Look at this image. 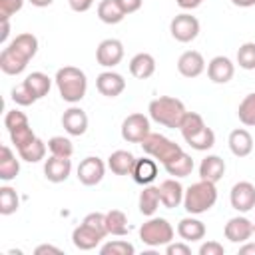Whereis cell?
Wrapping results in <instances>:
<instances>
[{
    "mask_svg": "<svg viewBox=\"0 0 255 255\" xmlns=\"http://www.w3.org/2000/svg\"><path fill=\"white\" fill-rule=\"evenodd\" d=\"M56 86H58V92L62 96L64 102L68 104H78L84 96H86V90H88V78L86 74L76 68V66H64L56 72V78H54Z\"/></svg>",
    "mask_w": 255,
    "mask_h": 255,
    "instance_id": "cell-1",
    "label": "cell"
},
{
    "mask_svg": "<svg viewBox=\"0 0 255 255\" xmlns=\"http://www.w3.org/2000/svg\"><path fill=\"white\" fill-rule=\"evenodd\" d=\"M225 247L219 241H205L199 247V255H223Z\"/></svg>",
    "mask_w": 255,
    "mask_h": 255,
    "instance_id": "cell-46",
    "label": "cell"
},
{
    "mask_svg": "<svg viewBox=\"0 0 255 255\" xmlns=\"http://www.w3.org/2000/svg\"><path fill=\"white\" fill-rule=\"evenodd\" d=\"M225 175V161L219 155H207L199 163V177L211 183H217Z\"/></svg>",
    "mask_w": 255,
    "mask_h": 255,
    "instance_id": "cell-24",
    "label": "cell"
},
{
    "mask_svg": "<svg viewBox=\"0 0 255 255\" xmlns=\"http://www.w3.org/2000/svg\"><path fill=\"white\" fill-rule=\"evenodd\" d=\"M165 253L167 255H191V247L187 245V241L183 243H167L165 245Z\"/></svg>",
    "mask_w": 255,
    "mask_h": 255,
    "instance_id": "cell-47",
    "label": "cell"
},
{
    "mask_svg": "<svg viewBox=\"0 0 255 255\" xmlns=\"http://www.w3.org/2000/svg\"><path fill=\"white\" fill-rule=\"evenodd\" d=\"M217 201V187L211 181L199 179L197 183H191L183 193V209L189 215H201L209 211Z\"/></svg>",
    "mask_w": 255,
    "mask_h": 255,
    "instance_id": "cell-3",
    "label": "cell"
},
{
    "mask_svg": "<svg viewBox=\"0 0 255 255\" xmlns=\"http://www.w3.org/2000/svg\"><path fill=\"white\" fill-rule=\"evenodd\" d=\"M62 128L70 135H84L88 129V116L82 108L72 106L62 114Z\"/></svg>",
    "mask_w": 255,
    "mask_h": 255,
    "instance_id": "cell-17",
    "label": "cell"
},
{
    "mask_svg": "<svg viewBox=\"0 0 255 255\" xmlns=\"http://www.w3.org/2000/svg\"><path fill=\"white\" fill-rule=\"evenodd\" d=\"M24 0H0V20H10L12 14L20 12Z\"/></svg>",
    "mask_w": 255,
    "mask_h": 255,
    "instance_id": "cell-45",
    "label": "cell"
},
{
    "mask_svg": "<svg viewBox=\"0 0 255 255\" xmlns=\"http://www.w3.org/2000/svg\"><path fill=\"white\" fill-rule=\"evenodd\" d=\"M24 84H26V88L30 90V94L36 100L46 98L48 92H50V88H52V80L44 72H32V74H28L26 80H24Z\"/></svg>",
    "mask_w": 255,
    "mask_h": 255,
    "instance_id": "cell-28",
    "label": "cell"
},
{
    "mask_svg": "<svg viewBox=\"0 0 255 255\" xmlns=\"http://www.w3.org/2000/svg\"><path fill=\"white\" fill-rule=\"evenodd\" d=\"M231 207L239 213H247L255 207V185L251 181H237L229 193Z\"/></svg>",
    "mask_w": 255,
    "mask_h": 255,
    "instance_id": "cell-10",
    "label": "cell"
},
{
    "mask_svg": "<svg viewBox=\"0 0 255 255\" xmlns=\"http://www.w3.org/2000/svg\"><path fill=\"white\" fill-rule=\"evenodd\" d=\"M100 253L102 255H133L135 253V247L124 239H114V241H108L100 247Z\"/></svg>",
    "mask_w": 255,
    "mask_h": 255,
    "instance_id": "cell-40",
    "label": "cell"
},
{
    "mask_svg": "<svg viewBox=\"0 0 255 255\" xmlns=\"http://www.w3.org/2000/svg\"><path fill=\"white\" fill-rule=\"evenodd\" d=\"M163 167H165V171H167L169 175H173V177H187V175H191V171H193V157L183 151V153H179L173 161L165 163Z\"/></svg>",
    "mask_w": 255,
    "mask_h": 255,
    "instance_id": "cell-32",
    "label": "cell"
},
{
    "mask_svg": "<svg viewBox=\"0 0 255 255\" xmlns=\"http://www.w3.org/2000/svg\"><path fill=\"white\" fill-rule=\"evenodd\" d=\"M76 175H78V181L88 185V187L98 185L106 175V163L98 155H88L86 159L80 161V165L76 169Z\"/></svg>",
    "mask_w": 255,
    "mask_h": 255,
    "instance_id": "cell-8",
    "label": "cell"
},
{
    "mask_svg": "<svg viewBox=\"0 0 255 255\" xmlns=\"http://www.w3.org/2000/svg\"><path fill=\"white\" fill-rule=\"evenodd\" d=\"M177 235L187 241V243H193V241H201L205 237V223L199 221L197 217H183L179 223H177Z\"/></svg>",
    "mask_w": 255,
    "mask_h": 255,
    "instance_id": "cell-25",
    "label": "cell"
},
{
    "mask_svg": "<svg viewBox=\"0 0 255 255\" xmlns=\"http://www.w3.org/2000/svg\"><path fill=\"white\" fill-rule=\"evenodd\" d=\"M157 177V161L149 157H139L135 159V165L131 169V179L139 185H149Z\"/></svg>",
    "mask_w": 255,
    "mask_h": 255,
    "instance_id": "cell-22",
    "label": "cell"
},
{
    "mask_svg": "<svg viewBox=\"0 0 255 255\" xmlns=\"http://www.w3.org/2000/svg\"><path fill=\"white\" fill-rule=\"evenodd\" d=\"M48 149L52 155H58V157H72L74 153V145L70 141V137H64V135H54L48 139Z\"/></svg>",
    "mask_w": 255,
    "mask_h": 255,
    "instance_id": "cell-38",
    "label": "cell"
},
{
    "mask_svg": "<svg viewBox=\"0 0 255 255\" xmlns=\"http://www.w3.org/2000/svg\"><path fill=\"white\" fill-rule=\"evenodd\" d=\"M239 255H255V243L245 241V243L239 247Z\"/></svg>",
    "mask_w": 255,
    "mask_h": 255,
    "instance_id": "cell-52",
    "label": "cell"
},
{
    "mask_svg": "<svg viewBox=\"0 0 255 255\" xmlns=\"http://www.w3.org/2000/svg\"><path fill=\"white\" fill-rule=\"evenodd\" d=\"M98 18L104 24H120L126 18V14L120 8L118 0H102L98 4Z\"/></svg>",
    "mask_w": 255,
    "mask_h": 255,
    "instance_id": "cell-31",
    "label": "cell"
},
{
    "mask_svg": "<svg viewBox=\"0 0 255 255\" xmlns=\"http://www.w3.org/2000/svg\"><path fill=\"white\" fill-rule=\"evenodd\" d=\"M94 2H96V0H68L70 8H72L74 12H88Z\"/></svg>",
    "mask_w": 255,
    "mask_h": 255,
    "instance_id": "cell-49",
    "label": "cell"
},
{
    "mask_svg": "<svg viewBox=\"0 0 255 255\" xmlns=\"http://www.w3.org/2000/svg\"><path fill=\"white\" fill-rule=\"evenodd\" d=\"M96 60L104 68H114L124 60V44L118 38H106L96 48Z\"/></svg>",
    "mask_w": 255,
    "mask_h": 255,
    "instance_id": "cell-9",
    "label": "cell"
},
{
    "mask_svg": "<svg viewBox=\"0 0 255 255\" xmlns=\"http://www.w3.org/2000/svg\"><path fill=\"white\" fill-rule=\"evenodd\" d=\"M185 141L189 143V147H193V149H197V151H207V149H211V147L215 145V131L205 126L199 133L187 137Z\"/></svg>",
    "mask_w": 255,
    "mask_h": 255,
    "instance_id": "cell-35",
    "label": "cell"
},
{
    "mask_svg": "<svg viewBox=\"0 0 255 255\" xmlns=\"http://www.w3.org/2000/svg\"><path fill=\"white\" fill-rule=\"evenodd\" d=\"M169 32L177 42L187 44V42L195 40L199 34V20L187 12H181V14L173 16V20L169 22Z\"/></svg>",
    "mask_w": 255,
    "mask_h": 255,
    "instance_id": "cell-6",
    "label": "cell"
},
{
    "mask_svg": "<svg viewBox=\"0 0 255 255\" xmlns=\"http://www.w3.org/2000/svg\"><path fill=\"white\" fill-rule=\"evenodd\" d=\"M203 70H205V60H203L201 52H197V50H187L177 60V72L183 78H189V80L197 78L203 74Z\"/></svg>",
    "mask_w": 255,
    "mask_h": 255,
    "instance_id": "cell-12",
    "label": "cell"
},
{
    "mask_svg": "<svg viewBox=\"0 0 255 255\" xmlns=\"http://www.w3.org/2000/svg\"><path fill=\"white\" fill-rule=\"evenodd\" d=\"M32 6H36V8H46V6H50L54 0H28Z\"/></svg>",
    "mask_w": 255,
    "mask_h": 255,
    "instance_id": "cell-55",
    "label": "cell"
},
{
    "mask_svg": "<svg viewBox=\"0 0 255 255\" xmlns=\"http://www.w3.org/2000/svg\"><path fill=\"white\" fill-rule=\"evenodd\" d=\"M72 173V159L70 157H58V155H50L44 163V175L48 181L52 183H62L70 177Z\"/></svg>",
    "mask_w": 255,
    "mask_h": 255,
    "instance_id": "cell-14",
    "label": "cell"
},
{
    "mask_svg": "<svg viewBox=\"0 0 255 255\" xmlns=\"http://www.w3.org/2000/svg\"><path fill=\"white\" fill-rule=\"evenodd\" d=\"M30 60H26L22 54L14 52L10 46H6L2 52H0V70L8 76H18L26 70Z\"/></svg>",
    "mask_w": 255,
    "mask_h": 255,
    "instance_id": "cell-19",
    "label": "cell"
},
{
    "mask_svg": "<svg viewBox=\"0 0 255 255\" xmlns=\"http://www.w3.org/2000/svg\"><path fill=\"white\" fill-rule=\"evenodd\" d=\"M161 199H159V187L157 185H143L141 193H139V199H137V207H139V213L145 215V217H151L157 207H159Z\"/></svg>",
    "mask_w": 255,
    "mask_h": 255,
    "instance_id": "cell-26",
    "label": "cell"
},
{
    "mask_svg": "<svg viewBox=\"0 0 255 255\" xmlns=\"http://www.w3.org/2000/svg\"><path fill=\"white\" fill-rule=\"evenodd\" d=\"M82 223H86L88 227L96 229V231H98V233H102L104 237L108 235V229H106V213H100V211L88 213V215L84 217V221H82Z\"/></svg>",
    "mask_w": 255,
    "mask_h": 255,
    "instance_id": "cell-44",
    "label": "cell"
},
{
    "mask_svg": "<svg viewBox=\"0 0 255 255\" xmlns=\"http://www.w3.org/2000/svg\"><path fill=\"white\" fill-rule=\"evenodd\" d=\"M237 118L243 126H255V92L253 94H247L241 102H239V108H237Z\"/></svg>",
    "mask_w": 255,
    "mask_h": 255,
    "instance_id": "cell-37",
    "label": "cell"
},
{
    "mask_svg": "<svg viewBox=\"0 0 255 255\" xmlns=\"http://www.w3.org/2000/svg\"><path fill=\"white\" fill-rule=\"evenodd\" d=\"M20 173V159L12 153L8 145L0 147V179L2 181H12Z\"/></svg>",
    "mask_w": 255,
    "mask_h": 255,
    "instance_id": "cell-27",
    "label": "cell"
},
{
    "mask_svg": "<svg viewBox=\"0 0 255 255\" xmlns=\"http://www.w3.org/2000/svg\"><path fill=\"white\" fill-rule=\"evenodd\" d=\"M203 128H205V122H203V118L197 112H185V116H183V120H181L177 129L181 131L183 139H187V137L199 133Z\"/></svg>",
    "mask_w": 255,
    "mask_h": 255,
    "instance_id": "cell-33",
    "label": "cell"
},
{
    "mask_svg": "<svg viewBox=\"0 0 255 255\" xmlns=\"http://www.w3.org/2000/svg\"><path fill=\"white\" fill-rule=\"evenodd\" d=\"M135 155L128 149H116L108 157V167L116 175H131V169L135 165Z\"/></svg>",
    "mask_w": 255,
    "mask_h": 255,
    "instance_id": "cell-21",
    "label": "cell"
},
{
    "mask_svg": "<svg viewBox=\"0 0 255 255\" xmlns=\"http://www.w3.org/2000/svg\"><path fill=\"white\" fill-rule=\"evenodd\" d=\"M223 233H225V239H229L231 243H245V241H249L251 235H253V221L247 219L245 215L231 217V219L225 223Z\"/></svg>",
    "mask_w": 255,
    "mask_h": 255,
    "instance_id": "cell-11",
    "label": "cell"
},
{
    "mask_svg": "<svg viewBox=\"0 0 255 255\" xmlns=\"http://www.w3.org/2000/svg\"><path fill=\"white\" fill-rule=\"evenodd\" d=\"M106 229H108V235H116V237L128 235L129 231L128 215L122 209H110L106 213Z\"/></svg>",
    "mask_w": 255,
    "mask_h": 255,
    "instance_id": "cell-30",
    "label": "cell"
},
{
    "mask_svg": "<svg viewBox=\"0 0 255 255\" xmlns=\"http://www.w3.org/2000/svg\"><path fill=\"white\" fill-rule=\"evenodd\" d=\"M139 145H141V149H143L147 155H151V157H153L155 161H159L161 165L173 161L179 153H183V149H181L179 143L171 141L169 137H165V135H161V133H153V131H149L147 137H145Z\"/></svg>",
    "mask_w": 255,
    "mask_h": 255,
    "instance_id": "cell-4",
    "label": "cell"
},
{
    "mask_svg": "<svg viewBox=\"0 0 255 255\" xmlns=\"http://www.w3.org/2000/svg\"><path fill=\"white\" fill-rule=\"evenodd\" d=\"M10 36V22L8 20H2V34H0V42H6Z\"/></svg>",
    "mask_w": 255,
    "mask_h": 255,
    "instance_id": "cell-53",
    "label": "cell"
},
{
    "mask_svg": "<svg viewBox=\"0 0 255 255\" xmlns=\"http://www.w3.org/2000/svg\"><path fill=\"white\" fill-rule=\"evenodd\" d=\"M253 235H255V221H253Z\"/></svg>",
    "mask_w": 255,
    "mask_h": 255,
    "instance_id": "cell-56",
    "label": "cell"
},
{
    "mask_svg": "<svg viewBox=\"0 0 255 255\" xmlns=\"http://www.w3.org/2000/svg\"><path fill=\"white\" fill-rule=\"evenodd\" d=\"M175 4H177L179 8H183V10H193V8L201 6L203 0H175Z\"/></svg>",
    "mask_w": 255,
    "mask_h": 255,
    "instance_id": "cell-50",
    "label": "cell"
},
{
    "mask_svg": "<svg viewBox=\"0 0 255 255\" xmlns=\"http://www.w3.org/2000/svg\"><path fill=\"white\" fill-rule=\"evenodd\" d=\"M235 74V64L227 56H215L207 64V78L213 84H227Z\"/></svg>",
    "mask_w": 255,
    "mask_h": 255,
    "instance_id": "cell-13",
    "label": "cell"
},
{
    "mask_svg": "<svg viewBox=\"0 0 255 255\" xmlns=\"http://www.w3.org/2000/svg\"><path fill=\"white\" fill-rule=\"evenodd\" d=\"M96 88L106 98H118L126 90V80L118 72H112V70L110 72H102L96 78Z\"/></svg>",
    "mask_w": 255,
    "mask_h": 255,
    "instance_id": "cell-16",
    "label": "cell"
},
{
    "mask_svg": "<svg viewBox=\"0 0 255 255\" xmlns=\"http://www.w3.org/2000/svg\"><path fill=\"white\" fill-rule=\"evenodd\" d=\"M18 205H20V199H18L16 189H12L10 185H2L0 187V213L12 215V213H16Z\"/></svg>",
    "mask_w": 255,
    "mask_h": 255,
    "instance_id": "cell-36",
    "label": "cell"
},
{
    "mask_svg": "<svg viewBox=\"0 0 255 255\" xmlns=\"http://www.w3.org/2000/svg\"><path fill=\"white\" fill-rule=\"evenodd\" d=\"M147 112H149V118L155 124H161L165 128L177 129L187 110H185L181 100H177L173 96H159V98L149 102Z\"/></svg>",
    "mask_w": 255,
    "mask_h": 255,
    "instance_id": "cell-2",
    "label": "cell"
},
{
    "mask_svg": "<svg viewBox=\"0 0 255 255\" xmlns=\"http://www.w3.org/2000/svg\"><path fill=\"white\" fill-rule=\"evenodd\" d=\"M149 131V118L143 114H129L122 122V137L128 143H141Z\"/></svg>",
    "mask_w": 255,
    "mask_h": 255,
    "instance_id": "cell-7",
    "label": "cell"
},
{
    "mask_svg": "<svg viewBox=\"0 0 255 255\" xmlns=\"http://www.w3.org/2000/svg\"><path fill=\"white\" fill-rule=\"evenodd\" d=\"M118 4H120V8L124 10V14L128 16V14H133V12H137V10L141 8L143 0H118Z\"/></svg>",
    "mask_w": 255,
    "mask_h": 255,
    "instance_id": "cell-48",
    "label": "cell"
},
{
    "mask_svg": "<svg viewBox=\"0 0 255 255\" xmlns=\"http://www.w3.org/2000/svg\"><path fill=\"white\" fill-rule=\"evenodd\" d=\"M46 149H48V143H44L40 137H36L32 143H28L26 147L18 149V155H20V159H24L28 163H38V161L44 159Z\"/></svg>",
    "mask_w": 255,
    "mask_h": 255,
    "instance_id": "cell-34",
    "label": "cell"
},
{
    "mask_svg": "<svg viewBox=\"0 0 255 255\" xmlns=\"http://www.w3.org/2000/svg\"><path fill=\"white\" fill-rule=\"evenodd\" d=\"M102 239H104V235L98 233L96 229L88 227L86 223H80V225L74 227V231H72V243H74V247L80 249V251L96 249Z\"/></svg>",
    "mask_w": 255,
    "mask_h": 255,
    "instance_id": "cell-18",
    "label": "cell"
},
{
    "mask_svg": "<svg viewBox=\"0 0 255 255\" xmlns=\"http://www.w3.org/2000/svg\"><path fill=\"white\" fill-rule=\"evenodd\" d=\"M229 149L235 157H247L253 151V137L245 128H237L229 133Z\"/></svg>",
    "mask_w": 255,
    "mask_h": 255,
    "instance_id": "cell-20",
    "label": "cell"
},
{
    "mask_svg": "<svg viewBox=\"0 0 255 255\" xmlns=\"http://www.w3.org/2000/svg\"><path fill=\"white\" fill-rule=\"evenodd\" d=\"M8 46L14 52L22 54L26 60H32L36 56V52H38V38L34 34H30V32H24V34H18Z\"/></svg>",
    "mask_w": 255,
    "mask_h": 255,
    "instance_id": "cell-29",
    "label": "cell"
},
{
    "mask_svg": "<svg viewBox=\"0 0 255 255\" xmlns=\"http://www.w3.org/2000/svg\"><path fill=\"white\" fill-rule=\"evenodd\" d=\"M129 74L137 80H147L155 74V58L147 52H139L129 60Z\"/></svg>",
    "mask_w": 255,
    "mask_h": 255,
    "instance_id": "cell-23",
    "label": "cell"
},
{
    "mask_svg": "<svg viewBox=\"0 0 255 255\" xmlns=\"http://www.w3.org/2000/svg\"><path fill=\"white\" fill-rule=\"evenodd\" d=\"M233 6H239V8H251L255 6V0H231Z\"/></svg>",
    "mask_w": 255,
    "mask_h": 255,
    "instance_id": "cell-54",
    "label": "cell"
},
{
    "mask_svg": "<svg viewBox=\"0 0 255 255\" xmlns=\"http://www.w3.org/2000/svg\"><path fill=\"white\" fill-rule=\"evenodd\" d=\"M10 98H12V102H14L16 106H24V108H26V106H32V104L36 102V98L30 94V90L26 88V84H24V82L12 88Z\"/></svg>",
    "mask_w": 255,
    "mask_h": 255,
    "instance_id": "cell-42",
    "label": "cell"
},
{
    "mask_svg": "<svg viewBox=\"0 0 255 255\" xmlns=\"http://www.w3.org/2000/svg\"><path fill=\"white\" fill-rule=\"evenodd\" d=\"M139 239L149 247L167 245L173 241V227L165 217H149L139 227Z\"/></svg>",
    "mask_w": 255,
    "mask_h": 255,
    "instance_id": "cell-5",
    "label": "cell"
},
{
    "mask_svg": "<svg viewBox=\"0 0 255 255\" xmlns=\"http://www.w3.org/2000/svg\"><path fill=\"white\" fill-rule=\"evenodd\" d=\"M34 253L36 255H42V253H62L58 247H54V245H38L36 249H34Z\"/></svg>",
    "mask_w": 255,
    "mask_h": 255,
    "instance_id": "cell-51",
    "label": "cell"
},
{
    "mask_svg": "<svg viewBox=\"0 0 255 255\" xmlns=\"http://www.w3.org/2000/svg\"><path fill=\"white\" fill-rule=\"evenodd\" d=\"M159 199H161V205L165 209H173V207H179L183 203V185L175 179V177H169V179H163L159 185Z\"/></svg>",
    "mask_w": 255,
    "mask_h": 255,
    "instance_id": "cell-15",
    "label": "cell"
},
{
    "mask_svg": "<svg viewBox=\"0 0 255 255\" xmlns=\"http://www.w3.org/2000/svg\"><path fill=\"white\" fill-rule=\"evenodd\" d=\"M237 64L243 70H255V42H245L239 46Z\"/></svg>",
    "mask_w": 255,
    "mask_h": 255,
    "instance_id": "cell-41",
    "label": "cell"
},
{
    "mask_svg": "<svg viewBox=\"0 0 255 255\" xmlns=\"http://www.w3.org/2000/svg\"><path fill=\"white\" fill-rule=\"evenodd\" d=\"M26 124H28V116H26L24 112H20V110H10V112H6V116H4V126H6L8 131H12V129H16V128H22V126H26Z\"/></svg>",
    "mask_w": 255,
    "mask_h": 255,
    "instance_id": "cell-43",
    "label": "cell"
},
{
    "mask_svg": "<svg viewBox=\"0 0 255 255\" xmlns=\"http://www.w3.org/2000/svg\"><path fill=\"white\" fill-rule=\"evenodd\" d=\"M8 133H10V141L14 143L16 149H22V147H26L28 143H32V141L36 139V133H34V129L30 128V124H26V126H22V128H16V129H12V131H8Z\"/></svg>",
    "mask_w": 255,
    "mask_h": 255,
    "instance_id": "cell-39",
    "label": "cell"
}]
</instances>
